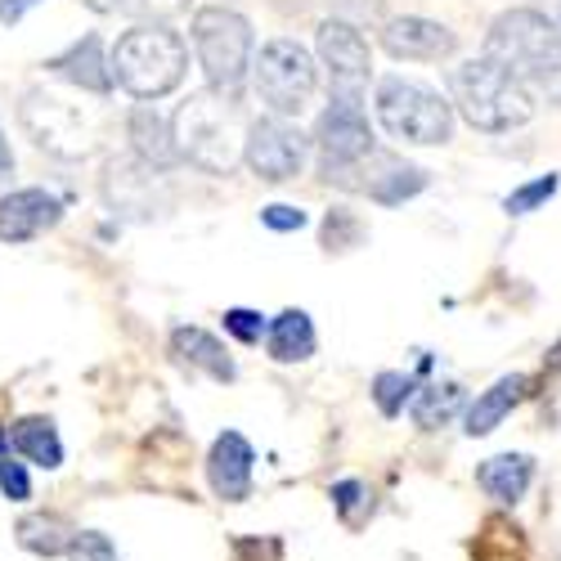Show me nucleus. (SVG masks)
<instances>
[{"mask_svg":"<svg viewBox=\"0 0 561 561\" xmlns=\"http://www.w3.org/2000/svg\"><path fill=\"white\" fill-rule=\"evenodd\" d=\"M248 130H252V122L243 117L239 100L220 95V90H211V85L184 100L175 122H171L180 158H190L207 175H229L233 167L243 162Z\"/></svg>","mask_w":561,"mask_h":561,"instance_id":"1","label":"nucleus"},{"mask_svg":"<svg viewBox=\"0 0 561 561\" xmlns=\"http://www.w3.org/2000/svg\"><path fill=\"white\" fill-rule=\"evenodd\" d=\"M485 55L503 64L526 90L561 104V27L539 10H507L485 36Z\"/></svg>","mask_w":561,"mask_h":561,"instance_id":"2","label":"nucleus"},{"mask_svg":"<svg viewBox=\"0 0 561 561\" xmlns=\"http://www.w3.org/2000/svg\"><path fill=\"white\" fill-rule=\"evenodd\" d=\"M113 81L135 100H162L184 81L190 68V50L171 27H130L122 32V41L113 45Z\"/></svg>","mask_w":561,"mask_h":561,"instance_id":"3","label":"nucleus"},{"mask_svg":"<svg viewBox=\"0 0 561 561\" xmlns=\"http://www.w3.org/2000/svg\"><path fill=\"white\" fill-rule=\"evenodd\" d=\"M449 90H454L458 113L472 122L477 130H490V135L522 126V122H530V113H535L530 90H526L517 77H512L503 64H494L490 55L458 64L454 77H449Z\"/></svg>","mask_w":561,"mask_h":561,"instance_id":"4","label":"nucleus"},{"mask_svg":"<svg viewBox=\"0 0 561 561\" xmlns=\"http://www.w3.org/2000/svg\"><path fill=\"white\" fill-rule=\"evenodd\" d=\"M194 50L207 72V85L220 95H239L252 68V27L243 14L225 5H207L194 14Z\"/></svg>","mask_w":561,"mask_h":561,"instance_id":"5","label":"nucleus"},{"mask_svg":"<svg viewBox=\"0 0 561 561\" xmlns=\"http://www.w3.org/2000/svg\"><path fill=\"white\" fill-rule=\"evenodd\" d=\"M378 122L396 139H409V145H445L454 135V108L436 90L404 81V77L378 81Z\"/></svg>","mask_w":561,"mask_h":561,"instance_id":"6","label":"nucleus"},{"mask_svg":"<svg viewBox=\"0 0 561 561\" xmlns=\"http://www.w3.org/2000/svg\"><path fill=\"white\" fill-rule=\"evenodd\" d=\"M252 72H256L261 104L284 122L297 117L314 95V59L297 41H270L261 50V59L252 64Z\"/></svg>","mask_w":561,"mask_h":561,"instance_id":"7","label":"nucleus"},{"mask_svg":"<svg viewBox=\"0 0 561 561\" xmlns=\"http://www.w3.org/2000/svg\"><path fill=\"white\" fill-rule=\"evenodd\" d=\"M19 117L36 145L55 158H85L95 149V117L81 113V104L64 95H50V90H32Z\"/></svg>","mask_w":561,"mask_h":561,"instance_id":"8","label":"nucleus"},{"mask_svg":"<svg viewBox=\"0 0 561 561\" xmlns=\"http://www.w3.org/2000/svg\"><path fill=\"white\" fill-rule=\"evenodd\" d=\"M314 145H319V158H323V175L346 180V171L373 153V130H368L364 108L346 104V100H333L329 108H323L319 126H314Z\"/></svg>","mask_w":561,"mask_h":561,"instance_id":"9","label":"nucleus"},{"mask_svg":"<svg viewBox=\"0 0 561 561\" xmlns=\"http://www.w3.org/2000/svg\"><path fill=\"white\" fill-rule=\"evenodd\" d=\"M319 59L329 68V85H333V100H346V104H359L364 85H368V41L359 36V27L342 23V19H329L319 27Z\"/></svg>","mask_w":561,"mask_h":561,"instance_id":"10","label":"nucleus"},{"mask_svg":"<svg viewBox=\"0 0 561 561\" xmlns=\"http://www.w3.org/2000/svg\"><path fill=\"white\" fill-rule=\"evenodd\" d=\"M243 158L270 184L293 180L306 167V135L293 122H284V117H261L248 130V153Z\"/></svg>","mask_w":561,"mask_h":561,"instance_id":"11","label":"nucleus"},{"mask_svg":"<svg viewBox=\"0 0 561 561\" xmlns=\"http://www.w3.org/2000/svg\"><path fill=\"white\" fill-rule=\"evenodd\" d=\"M64 203L45 190H14L0 198V243H32L45 229H55Z\"/></svg>","mask_w":561,"mask_h":561,"instance_id":"12","label":"nucleus"},{"mask_svg":"<svg viewBox=\"0 0 561 561\" xmlns=\"http://www.w3.org/2000/svg\"><path fill=\"white\" fill-rule=\"evenodd\" d=\"M252 445L239 432L216 436L211 454H207V481L216 490V499L225 503H243L252 494Z\"/></svg>","mask_w":561,"mask_h":561,"instance_id":"13","label":"nucleus"},{"mask_svg":"<svg viewBox=\"0 0 561 561\" xmlns=\"http://www.w3.org/2000/svg\"><path fill=\"white\" fill-rule=\"evenodd\" d=\"M382 45L396 59H445V55H454L458 36L449 27H440V23H432V19H413L409 14V19H391L382 27Z\"/></svg>","mask_w":561,"mask_h":561,"instance_id":"14","label":"nucleus"},{"mask_svg":"<svg viewBox=\"0 0 561 561\" xmlns=\"http://www.w3.org/2000/svg\"><path fill=\"white\" fill-rule=\"evenodd\" d=\"M50 72H59L64 81H72L81 90H95V95H104L113 85V64L104 59L100 36H85L72 45V50H64L59 59H50Z\"/></svg>","mask_w":561,"mask_h":561,"instance_id":"15","label":"nucleus"},{"mask_svg":"<svg viewBox=\"0 0 561 561\" xmlns=\"http://www.w3.org/2000/svg\"><path fill=\"white\" fill-rule=\"evenodd\" d=\"M477 481H481V490H485L490 499L517 503V499L530 490V481H535V462H530L526 454H499V458H485V462L477 467Z\"/></svg>","mask_w":561,"mask_h":561,"instance_id":"16","label":"nucleus"},{"mask_svg":"<svg viewBox=\"0 0 561 561\" xmlns=\"http://www.w3.org/2000/svg\"><path fill=\"white\" fill-rule=\"evenodd\" d=\"M126 130H130V145H135V153H139V162H145V167H153V171H167V167L180 158L171 126H167V122H162L153 108H135Z\"/></svg>","mask_w":561,"mask_h":561,"instance_id":"17","label":"nucleus"},{"mask_svg":"<svg viewBox=\"0 0 561 561\" xmlns=\"http://www.w3.org/2000/svg\"><path fill=\"white\" fill-rule=\"evenodd\" d=\"M522 396H526V378H522V373H507V378H499L490 391L477 396L472 409H467V436H490Z\"/></svg>","mask_w":561,"mask_h":561,"instance_id":"18","label":"nucleus"},{"mask_svg":"<svg viewBox=\"0 0 561 561\" xmlns=\"http://www.w3.org/2000/svg\"><path fill=\"white\" fill-rule=\"evenodd\" d=\"M171 351H175L184 364L203 368L207 378L233 382V359H229V351H225L211 333H203V329H175V333H171Z\"/></svg>","mask_w":561,"mask_h":561,"instance_id":"19","label":"nucleus"},{"mask_svg":"<svg viewBox=\"0 0 561 561\" xmlns=\"http://www.w3.org/2000/svg\"><path fill=\"white\" fill-rule=\"evenodd\" d=\"M265 342H270V355L278 364H301V359L314 355V323H310L306 310H284L270 323Z\"/></svg>","mask_w":561,"mask_h":561,"instance_id":"20","label":"nucleus"},{"mask_svg":"<svg viewBox=\"0 0 561 561\" xmlns=\"http://www.w3.org/2000/svg\"><path fill=\"white\" fill-rule=\"evenodd\" d=\"M14 535L36 557H59V552H72V543H77L81 530H72V522H64L59 512H32V517L19 522Z\"/></svg>","mask_w":561,"mask_h":561,"instance_id":"21","label":"nucleus"},{"mask_svg":"<svg viewBox=\"0 0 561 561\" xmlns=\"http://www.w3.org/2000/svg\"><path fill=\"white\" fill-rule=\"evenodd\" d=\"M10 440H14V449H19L27 462L45 467V472H55V467L64 462V440H59V432H55L50 417H23V423H14Z\"/></svg>","mask_w":561,"mask_h":561,"instance_id":"22","label":"nucleus"},{"mask_svg":"<svg viewBox=\"0 0 561 561\" xmlns=\"http://www.w3.org/2000/svg\"><path fill=\"white\" fill-rule=\"evenodd\" d=\"M462 387L458 382H432V387H423L413 396V404H409V413H413V423L423 427V432H436V427H449L454 417H458V409H462Z\"/></svg>","mask_w":561,"mask_h":561,"instance_id":"23","label":"nucleus"},{"mask_svg":"<svg viewBox=\"0 0 561 561\" xmlns=\"http://www.w3.org/2000/svg\"><path fill=\"white\" fill-rule=\"evenodd\" d=\"M427 184V171L423 167H404V162H396V158H387V175H368L364 180V190H368V198H378V203H404V198H413L417 190Z\"/></svg>","mask_w":561,"mask_h":561,"instance_id":"24","label":"nucleus"},{"mask_svg":"<svg viewBox=\"0 0 561 561\" xmlns=\"http://www.w3.org/2000/svg\"><path fill=\"white\" fill-rule=\"evenodd\" d=\"M190 5H194V0H117V10L139 19L145 27H167L171 19L190 14Z\"/></svg>","mask_w":561,"mask_h":561,"instance_id":"25","label":"nucleus"},{"mask_svg":"<svg viewBox=\"0 0 561 561\" xmlns=\"http://www.w3.org/2000/svg\"><path fill=\"white\" fill-rule=\"evenodd\" d=\"M373 400H378L387 417H396L404 404H413V378H404V373H378L373 378Z\"/></svg>","mask_w":561,"mask_h":561,"instance_id":"26","label":"nucleus"},{"mask_svg":"<svg viewBox=\"0 0 561 561\" xmlns=\"http://www.w3.org/2000/svg\"><path fill=\"white\" fill-rule=\"evenodd\" d=\"M552 194H557V175H539V180H530V184H522V190L507 194V211H512V216H526V211H535L539 203H548Z\"/></svg>","mask_w":561,"mask_h":561,"instance_id":"27","label":"nucleus"},{"mask_svg":"<svg viewBox=\"0 0 561 561\" xmlns=\"http://www.w3.org/2000/svg\"><path fill=\"white\" fill-rule=\"evenodd\" d=\"M225 333H233L239 342H261L265 333H270V323H265V314H256V310H225Z\"/></svg>","mask_w":561,"mask_h":561,"instance_id":"28","label":"nucleus"},{"mask_svg":"<svg viewBox=\"0 0 561 561\" xmlns=\"http://www.w3.org/2000/svg\"><path fill=\"white\" fill-rule=\"evenodd\" d=\"M68 561H117V548L100 530H81L77 543H72V552H68Z\"/></svg>","mask_w":561,"mask_h":561,"instance_id":"29","label":"nucleus"},{"mask_svg":"<svg viewBox=\"0 0 561 561\" xmlns=\"http://www.w3.org/2000/svg\"><path fill=\"white\" fill-rule=\"evenodd\" d=\"M0 490H5L10 503H27L32 499V481L23 472V462H14L10 454H0Z\"/></svg>","mask_w":561,"mask_h":561,"instance_id":"30","label":"nucleus"},{"mask_svg":"<svg viewBox=\"0 0 561 561\" xmlns=\"http://www.w3.org/2000/svg\"><path fill=\"white\" fill-rule=\"evenodd\" d=\"M364 494H368V490H364L359 481H337V485H333V503H337V512H342V522H346V526L359 522V512H355V507L368 503Z\"/></svg>","mask_w":561,"mask_h":561,"instance_id":"31","label":"nucleus"},{"mask_svg":"<svg viewBox=\"0 0 561 561\" xmlns=\"http://www.w3.org/2000/svg\"><path fill=\"white\" fill-rule=\"evenodd\" d=\"M261 220H265L270 229H278V233H288V229H301V225H306V211H301V207H288V203H274V207L261 211Z\"/></svg>","mask_w":561,"mask_h":561,"instance_id":"32","label":"nucleus"},{"mask_svg":"<svg viewBox=\"0 0 561 561\" xmlns=\"http://www.w3.org/2000/svg\"><path fill=\"white\" fill-rule=\"evenodd\" d=\"M329 5L337 10L333 19H346L351 5H355V19H378V14H382V0H329ZM351 27H355V23H351Z\"/></svg>","mask_w":561,"mask_h":561,"instance_id":"33","label":"nucleus"},{"mask_svg":"<svg viewBox=\"0 0 561 561\" xmlns=\"http://www.w3.org/2000/svg\"><path fill=\"white\" fill-rule=\"evenodd\" d=\"M32 5H41V0H0V23H19Z\"/></svg>","mask_w":561,"mask_h":561,"instance_id":"34","label":"nucleus"},{"mask_svg":"<svg viewBox=\"0 0 561 561\" xmlns=\"http://www.w3.org/2000/svg\"><path fill=\"white\" fill-rule=\"evenodd\" d=\"M14 167V153H10V139H5V130H0V171H10Z\"/></svg>","mask_w":561,"mask_h":561,"instance_id":"35","label":"nucleus"},{"mask_svg":"<svg viewBox=\"0 0 561 561\" xmlns=\"http://www.w3.org/2000/svg\"><path fill=\"white\" fill-rule=\"evenodd\" d=\"M90 10H100V14H108V10H117V0H85Z\"/></svg>","mask_w":561,"mask_h":561,"instance_id":"36","label":"nucleus"},{"mask_svg":"<svg viewBox=\"0 0 561 561\" xmlns=\"http://www.w3.org/2000/svg\"><path fill=\"white\" fill-rule=\"evenodd\" d=\"M5 445H10V432H5V427H0V449H5Z\"/></svg>","mask_w":561,"mask_h":561,"instance_id":"37","label":"nucleus"}]
</instances>
